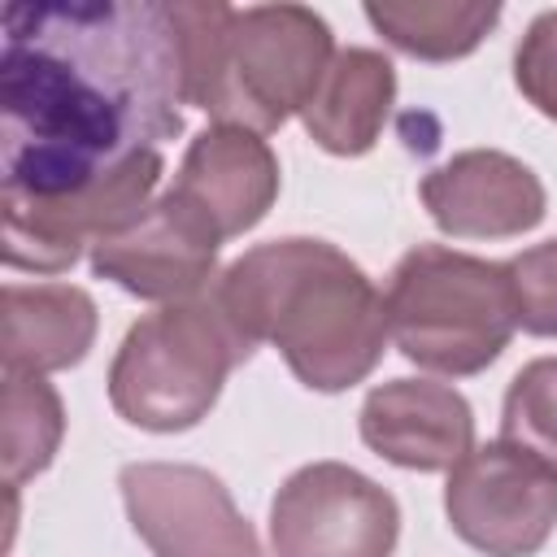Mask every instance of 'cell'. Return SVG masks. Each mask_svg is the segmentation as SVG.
Returning a JSON list of instances; mask_svg holds the SVG:
<instances>
[{
  "instance_id": "obj_1",
  "label": "cell",
  "mask_w": 557,
  "mask_h": 557,
  "mask_svg": "<svg viewBox=\"0 0 557 557\" xmlns=\"http://www.w3.org/2000/svg\"><path fill=\"white\" fill-rule=\"evenodd\" d=\"M187 52L161 0L9 4L0 48L4 265L61 274L131 226L183 131Z\"/></svg>"
},
{
  "instance_id": "obj_2",
  "label": "cell",
  "mask_w": 557,
  "mask_h": 557,
  "mask_svg": "<svg viewBox=\"0 0 557 557\" xmlns=\"http://www.w3.org/2000/svg\"><path fill=\"white\" fill-rule=\"evenodd\" d=\"M213 296L257 348L274 344L313 392L361 383L387 344V305L370 274L326 239L287 235L235 257Z\"/></svg>"
},
{
  "instance_id": "obj_3",
  "label": "cell",
  "mask_w": 557,
  "mask_h": 557,
  "mask_svg": "<svg viewBox=\"0 0 557 557\" xmlns=\"http://www.w3.org/2000/svg\"><path fill=\"white\" fill-rule=\"evenodd\" d=\"M170 9L187 52V104L218 117V126L278 131L313 100L335 61L326 17L305 4L174 0Z\"/></svg>"
},
{
  "instance_id": "obj_4",
  "label": "cell",
  "mask_w": 557,
  "mask_h": 557,
  "mask_svg": "<svg viewBox=\"0 0 557 557\" xmlns=\"http://www.w3.org/2000/svg\"><path fill=\"white\" fill-rule=\"evenodd\" d=\"M383 305L400 357L453 379L487 370L518 326L505 261L444 244L409 248L387 274Z\"/></svg>"
},
{
  "instance_id": "obj_5",
  "label": "cell",
  "mask_w": 557,
  "mask_h": 557,
  "mask_svg": "<svg viewBox=\"0 0 557 557\" xmlns=\"http://www.w3.org/2000/svg\"><path fill=\"white\" fill-rule=\"evenodd\" d=\"M252 352L209 287L144 313L126 331L109 366V400L139 431H191L218 405L226 374Z\"/></svg>"
},
{
  "instance_id": "obj_6",
  "label": "cell",
  "mask_w": 557,
  "mask_h": 557,
  "mask_svg": "<svg viewBox=\"0 0 557 557\" xmlns=\"http://www.w3.org/2000/svg\"><path fill=\"white\" fill-rule=\"evenodd\" d=\"M400 505L344 461H309L270 500L274 557H392Z\"/></svg>"
},
{
  "instance_id": "obj_7",
  "label": "cell",
  "mask_w": 557,
  "mask_h": 557,
  "mask_svg": "<svg viewBox=\"0 0 557 557\" xmlns=\"http://www.w3.org/2000/svg\"><path fill=\"white\" fill-rule=\"evenodd\" d=\"M444 513L487 557H535L557 527V470L505 440L470 448L448 470Z\"/></svg>"
},
{
  "instance_id": "obj_8",
  "label": "cell",
  "mask_w": 557,
  "mask_h": 557,
  "mask_svg": "<svg viewBox=\"0 0 557 557\" xmlns=\"http://www.w3.org/2000/svg\"><path fill=\"white\" fill-rule=\"evenodd\" d=\"M126 518L152 557H261L226 483L187 461H131L117 474Z\"/></svg>"
},
{
  "instance_id": "obj_9",
  "label": "cell",
  "mask_w": 557,
  "mask_h": 557,
  "mask_svg": "<svg viewBox=\"0 0 557 557\" xmlns=\"http://www.w3.org/2000/svg\"><path fill=\"white\" fill-rule=\"evenodd\" d=\"M222 231L174 187L157 196L131 226L91 248V270L139 300L178 305L205 292L213 278Z\"/></svg>"
},
{
  "instance_id": "obj_10",
  "label": "cell",
  "mask_w": 557,
  "mask_h": 557,
  "mask_svg": "<svg viewBox=\"0 0 557 557\" xmlns=\"http://www.w3.org/2000/svg\"><path fill=\"white\" fill-rule=\"evenodd\" d=\"M431 222L453 239H509L544 222V183L496 148H466L422 178Z\"/></svg>"
},
{
  "instance_id": "obj_11",
  "label": "cell",
  "mask_w": 557,
  "mask_h": 557,
  "mask_svg": "<svg viewBox=\"0 0 557 557\" xmlns=\"http://www.w3.org/2000/svg\"><path fill=\"white\" fill-rule=\"evenodd\" d=\"M361 440L400 470H453L474 448V413L466 396L435 379H392L361 400Z\"/></svg>"
},
{
  "instance_id": "obj_12",
  "label": "cell",
  "mask_w": 557,
  "mask_h": 557,
  "mask_svg": "<svg viewBox=\"0 0 557 557\" xmlns=\"http://www.w3.org/2000/svg\"><path fill=\"white\" fill-rule=\"evenodd\" d=\"M174 191L205 209L222 239H235L270 213L278 196V157L257 131L209 126L187 144Z\"/></svg>"
},
{
  "instance_id": "obj_13",
  "label": "cell",
  "mask_w": 557,
  "mask_h": 557,
  "mask_svg": "<svg viewBox=\"0 0 557 557\" xmlns=\"http://www.w3.org/2000/svg\"><path fill=\"white\" fill-rule=\"evenodd\" d=\"M96 300L74 283H9L4 370L52 374L78 366L96 344Z\"/></svg>"
},
{
  "instance_id": "obj_14",
  "label": "cell",
  "mask_w": 557,
  "mask_h": 557,
  "mask_svg": "<svg viewBox=\"0 0 557 557\" xmlns=\"http://www.w3.org/2000/svg\"><path fill=\"white\" fill-rule=\"evenodd\" d=\"M396 100V70L374 48H344L326 65L313 100L300 109L305 131L335 157H361L379 144Z\"/></svg>"
},
{
  "instance_id": "obj_15",
  "label": "cell",
  "mask_w": 557,
  "mask_h": 557,
  "mask_svg": "<svg viewBox=\"0 0 557 557\" xmlns=\"http://www.w3.org/2000/svg\"><path fill=\"white\" fill-rule=\"evenodd\" d=\"M366 22L400 52L418 61H457L474 52L500 22V4L466 0H383L366 4Z\"/></svg>"
},
{
  "instance_id": "obj_16",
  "label": "cell",
  "mask_w": 557,
  "mask_h": 557,
  "mask_svg": "<svg viewBox=\"0 0 557 557\" xmlns=\"http://www.w3.org/2000/svg\"><path fill=\"white\" fill-rule=\"evenodd\" d=\"M65 409L44 374L4 370V418H0V466L4 487L17 492L26 479L44 474L61 448Z\"/></svg>"
},
{
  "instance_id": "obj_17",
  "label": "cell",
  "mask_w": 557,
  "mask_h": 557,
  "mask_svg": "<svg viewBox=\"0 0 557 557\" xmlns=\"http://www.w3.org/2000/svg\"><path fill=\"white\" fill-rule=\"evenodd\" d=\"M500 440L557 470V357L527 361L500 405Z\"/></svg>"
},
{
  "instance_id": "obj_18",
  "label": "cell",
  "mask_w": 557,
  "mask_h": 557,
  "mask_svg": "<svg viewBox=\"0 0 557 557\" xmlns=\"http://www.w3.org/2000/svg\"><path fill=\"white\" fill-rule=\"evenodd\" d=\"M509 292H513V318L527 335H557V239H544L535 248H522L505 261Z\"/></svg>"
},
{
  "instance_id": "obj_19",
  "label": "cell",
  "mask_w": 557,
  "mask_h": 557,
  "mask_svg": "<svg viewBox=\"0 0 557 557\" xmlns=\"http://www.w3.org/2000/svg\"><path fill=\"white\" fill-rule=\"evenodd\" d=\"M513 83L548 122H557V9L527 26L513 52Z\"/></svg>"
}]
</instances>
